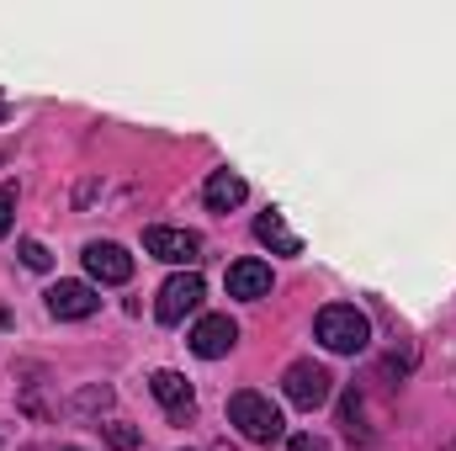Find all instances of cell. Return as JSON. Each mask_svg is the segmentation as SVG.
<instances>
[{
    "label": "cell",
    "instance_id": "cell-1",
    "mask_svg": "<svg viewBox=\"0 0 456 451\" xmlns=\"http://www.w3.org/2000/svg\"><path fill=\"white\" fill-rule=\"evenodd\" d=\"M228 425L249 441V447H276L287 436V420L281 409L265 398V393H233L228 398Z\"/></svg>",
    "mask_w": 456,
    "mask_h": 451
},
{
    "label": "cell",
    "instance_id": "cell-2",
    "mask_svg": "<svg viewBox=\"0 0 456 451\" xmlns=\"http://www.w3.org/2000/svg\"><path fill=\"white\" fill-rule=\"evenodd\" d=\"M314 335L324 340V350H335V356H355V350H366V340H371V319H366L355 303H330V308L319 314Z\"/></svg>",
    "mask_w": 456,
    "mask_h": 451
},
{
    "label": "cell",
    "instance_id": "cell-3",
    "mask_svg": "<svg viewBox=\"0 0 456 451\" xmlns=\"http://www.w3.org/2000/svg\"><path fill=\"white\" fill-rule=\"evenodd\" d=\"M208 298V287H202V276L197 271H181V276H170L165 287H159V303H154V319L159 324H181L186 314H197V303Z\"/></svg>",
    "mask_w": 456,
    "mask_h": 451
},
{
    "label": "cell",
    "instance_id": "cell-4",
    "mask_svg": "<svg viewBox=\"0 0 456 451\" xmlns=\"http://www.w3.org/2000/svg\"><path fill=\"white\" fill-rule=\"evenodd\" d=\"M143 250L170 266H197L202 260V234L191 228H143Z\"/></svg>",
    "mask_w": 456,
    "mask_h": 451
},
{
    "label": "cell",
    "instance_id": "cell-5",
    "mask_svg": "<svg viewBox=\"0 0 456 451\" xmlns=\"http://www.w3.org/2000/svg\"><path fill=\"white\" fill-rule=\"evenodd\" d=\"M330 382H335V377H330L319 361H292L287 377H281V393H287L297 409H319V404L330 398Z\"/></svg>",
    "mask_w": 456,
    "mask_h": 451
},
{
    "label": "cell",
    "instance_id": "cell-6",
    "mask_svg": "<svg viewBox=\"0 0 456 451\" xmlns=\"http://www.w3.org/2000/svg\"><path fill=\"white\" fill-rule=\"evenodd\" d=\"M86 271L96 276V282H107V287H122L127 276H133V255L112 244V239H91L86 244Z\"/></svg>",
    "mask_w": 456,
    "mask_h": 451
},
{
    "label": "cell",
    "instance_id": "cell-7",
    "mask_svg": "<svg viewBox=\"0 0 456 451\" xmlns=\"http://www.w3.org/2000/svg\"><path fill=\"white\" fill-rule=\"evenodd\" d=\"M96 308H102V298H96L91 282H53L48 287V314L53 319H91Z\"/></svg>",
    "mask_w": 456,
    "mask_h": 451
},
{
    "label": "cell",
    "instance_id": "cell-8",
    "mask_svg": "<svg viewBox=\"0 0 456 451\" xmlns=\"http://www.w3.org/2000/svg\"><path fill=\"white\" fill-rule=\"evenodd\" d=\"M233 340H239V324L228 319V314H208V319H197V330H191V350L202 356V361H218L233 350Z\"/></svg>",
    "mask_w": 456,
    "mask_h": 451
},
{
    "label": "cell",
    "instance_id": "cell-9",
    "mask_svg": "<svg viewBox=\"0 0 456 451\" xmlns=\"http://www.w3.org/2000/svg\"><path fill=\"white\" fill-rule=\"evenodd\" d=\"M228 298H244V303L271 298V266L265 260H233L228 266Z\"/></svg>",
    "mask_w": 456,
    "mask_h": 451
},
{
    "label": "cell",
    "instance_id": "cell-10",
    "mask_svg": "<svg viewBox=\"0 0 456 451\" xmlns=\"http://www.w3.org/2000/svg\"><path fill=\"white\" fill-rule=\"evenodd\" d=\"M149 393L165 404L170 420H186V414L197 409V393H191V382H186L181 372H154V377H149Z\"/></svg>",
    "mask_w": 456,
    "mask_h": 451
},
{
    "label": "cell",
    "instance_id": "cell-11",
    "mask_svg": "<svg viewBox=\"0 0 456 451\" xmlns=\"http://www.w3.org/2000/svg\"><path fill=\"white\" fill-rule=\"evenodd\" d=\"M244 197H249V186H244V176H233V170H213L208 186H202V202H208L213 213H233Z\"/></svg>",
    "mask_w": 456,
    "mask_h": 451
},
{
    "label": "cell",
    "instance_id": "cell-12",
    "mask_svg": "<svg viewBox=\"0 0 456 451\" xmlns=\"http://www.w3.org/2000/svg\"><path fill=\"white\" fill-rule=\"evenodd\" d=\"M255 239H260L265 250H276V255H303V239L287 228L281 213H260V218H255Z\"/></svg>",
    "mask_w": 456,
    "mask_h": 451
},
{
    "label": "cell",
    "instance_id": "cell-13",
    "mask_svg": "<svg viewBox=\"0 0 456 451\" xmlns=\"http://www.w3.org/2000/svg\"><path fill=\"white\" fill-rule=\"evenodd\" d=\"M11 213H16V186L5 181V186H0V239L11 234Z\"/></svg>",
    "mask_w": 456,
    "mask_h": 451
},
{
    "label": "cell",
    "instance_id": "cell-14",
    "mask_svg": "<svg viewBox=\"0 0 456 451\" xmlns=\"http://www.w3.org/2000/svg\"><path fill=\"white\" fill-rule=\"evenodd\" d=\"M21 260H27L32 271H48V260H53V255H48V250H43L37 239H27V244H21Z\"/></svg>",
    "mask_w": 456,
    "mask_h": 451
},
{
    "label": "cell",
    "instance_id": "cell-15",
    "mask_svg": "<svg viewBox=\"0 0 456 451\" xmlns=\"http://www.w3.org/2000/svg\"><path fill=\"white\" fill-rule=\"evenodd\" d=\"M107 441H112L117 451H133L138 447V430H133V425H107Z\"/></svg>",
    "mask_w": 456,
    "mask_h": 451
},
{
    "label": "cell",
    "instance_id": "cell-16",
    "mask_svg": "<svg viewBox=\"0 0 456 451\" xmlns=\"http://www.w3.org/2000/svg\"><path fill=\"white\" fill-rule=\"evenodd\" d=\"M292 451H330L324 436H292Z\"/></svg>",
    "mask_w": 456,
    "mask_h": 451
},
{
    "label": "cell",
    "instance_id": "cell-17",
    "mask_svg": "<svg viewBox=\"0 0 456 451\" xmlns=\"http://www.w3.org/2000/svg\"><path fill=\"white\" fill-rule=\"evenodd\" d=\"M0 117H5V102H0Z\"/></svg>",
    "mask_w": 456,
    "mask_h": 451
}]
</instances>
